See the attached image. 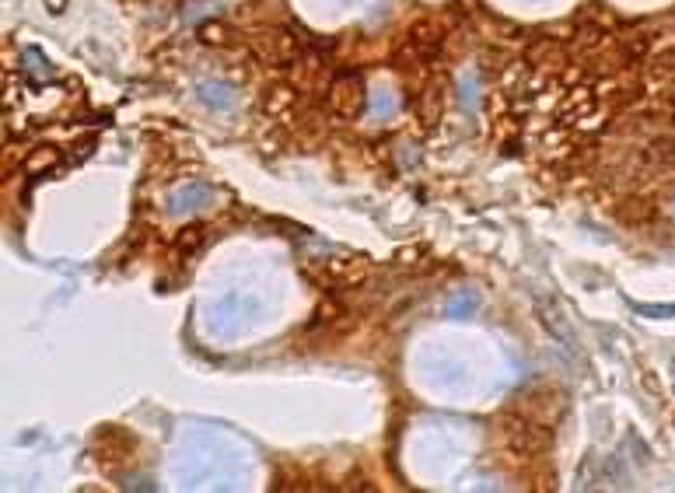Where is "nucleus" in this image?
<instances>
[{
    "label": "nucleus",
    "mask_w": 675,
    "mask_h": 493,
    "mask_svg": "<svg viewBox=\"0 0 675 493\" xmlns=\"http://www.w3.org/2000/svg\"><path fill=\"white\" fill-rule=\"evenodd\" d=\"M329 102H333V109H336V116H344V119H353L358 116L361 109H364V102H368V95H364V84H361V78H340L333 84V92H329Z\"/></svg>",
    "instance_id": "3"
},
{
    "label": "nucleus",
    "mask_w": 675,
    "mask_h": 493,
    "mask_svg": "<svg viewBox=\"0 0 675 493\" xmlns=\"http://www.w3.org/2000/svg\"><path fill=\"white\" fill-rule=\"evenodd\" d=\"M539 319H543L549 329H554L560 340H574L571 326H563V322H560V312H557V305H554V302H549V297H543V302H539Z\"/></svg>",
    "instance_id": "4"
},
{
    "label": "nucleus",
    "mask_w": 675,
    "mask_h": 493,
    "mask_svg": "<svg viewBox=\"0 0 675 493\" xmlns=\"http://www.w3.org/2000/svg\"><path fill=\"white\" fill-rule=\"evenodd\" d=\"M651 74L659 78V81H675V49H665V52H659V57H654Z\"/></svg>",
    "instance_id": "6"
},
{
    "label": "nucleus",
    "mask_w": 675,
    "mask_h": 493,
    "mask_svg": "<svg viewBox=\"0 0 675 493\" xmlns=\"http://www.w3.org/2000/svg\"><path fill=\"white\" fill-rule=\"evenodd\" d=\"M672 372H675V361H672Z\"/></svg>",
    "instance_id": "8"
},
{
    "label": "nucleus",
    "mask_w": 675,
    "mask_h": 493,
    "mask_svg": "<svg viewBox=\"0 0 675 493\" xmlns=\"http://www.w3.org/2000/svg\"><path fill=\"white\" fill-rule=\"evenodd\" d=\"M504 445L522 455V459H539L549 448H554V427L539 416H528L522 410H514L504 420Z\"/></svg>",
    "instance_id": "1"
},
{
    "label": "nucleus",
    "mask_w": 675,
    "mask_h": 493,
    "mask_svg": "<svg viewBox=\"0 0 675 493\" xmlns=\"http://www.w3.org/2000/svg\"><path fill=\"white\" fill-rule=\"evenodd\" d=\"M648 315H654V319H668V315H675V305H654V308H641Z\"/></svg>",
    "instance_id": "7"
},
{
    "label": "nucleus",
    "mask_w": 675,
    "mask_h": 493,
    "mask_svg": "<svg viewBox=\"0 0 675 493\" xmlns=\"http://www.w3.org/2000/svg\"><path fill=\"white\" fill-rule=\"evenodd\" d=\"M256 52L266 63H294L301 57V43L294 39L291 32L274 28V32H259Z\"/></svg>",
    "instance_id": "2"
},
{
    "label": "nucleus",
    "mask_w": 675,
    "mask_h": 493,
    "mask_svg": "<svg viewBox=\"0 0 675 493\" xmlns=\"http://www.w3.org/2000/svg\"><path fill=\"white\" fill-rule=\"evenodd\" d=\"M207 227L203 224H186L183 232H179V238H175V245H179V253H197L200 245L207 242Z\"/></svg>",
    "instance_id": "5"
}]
</instances>
